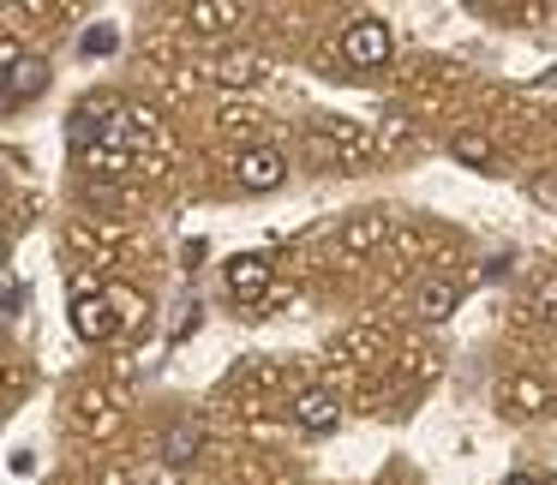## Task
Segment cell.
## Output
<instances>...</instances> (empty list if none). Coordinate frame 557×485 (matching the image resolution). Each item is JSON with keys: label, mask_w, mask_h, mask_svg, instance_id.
Masks as SVG:
<instances>
[{"label": "cell", "mask_w": 557, "mask_h": 485, "mask_svg": "<svg viewBox=\"0 0 557 485\" xmlns=\"http://www.w3.org/2000/svg\"><path fill=\"white\" fill-rule=\"evenodd\" d=\"M336 420H342V408L330 389H300L294 396V425L300 432H336Z\"/></svg>", "instance_id": "cell-7"}, {"label": "cell", "mask_w": 557, "mask_h": 485, "mask_svg": "<svg viewBox=\"0 0 557 485\" xmlns=\"http://www.w3.org/2000/svg\"><path fill=\"white\" fill-rule=\"evenodd\" d=\"M504 485H540V480H528V473H509V480Z\"/></svg>", "instance_id": "cell-15"}, {"label": "cell", "mask_w": 557, "mask_h": 485, "mask_svg": "<svg viewBox=\"0 0 557 485\" xmlns=\"http://www.w3.org/2000/svg\"><path fill=\"white\" fill-rule=\"evenodd\" d=\"M456 306H461V282H449V276H425L420 294H413V312H420L425 324H444Z\"/></svg>", "instance_id": "cell-6"}, {"label": "cell", "mask_w": 557, "mask_h": 485, "mask_svg": "<svg viewBox=\"0 0 557 485\" xmlns=\"http://www.w3.org/2000/svg\"><path fill=\"white\" fill-rule=\"evenodd\" d=\"M109 306H114V318H121L126 329H145V300H138V294H121V288H114Z\"/></svg>", "instance_id": "cell-12"}, {"label": "cell", "mask_w": 557, "mask_h": 485, "mask_svg": "<svg viewBox=\"0 0 557 485\" xmlns=\"http://www.w3.org/2000/svg\"><path fill=\"white\" fill-rule=\"evenodd\" d=\"M540 312L557 324V282H545V288H540Z\"/></svg>", "instance_id": "cell-14"}, {"label": "cell", "mask_w": 557, "mask_h": 485, "mask_svg": "<svg viewBox=\"0 0 557 485\" xmlns=\"http://www.w3.org/2000/svg\"><path fill=\"white\" fill-rule=\"evenodd\" d=\"M186 18H193L198 30H228L234 18H240V7H228V0H193V7H186Z\"/></svg>", "instance_id": "cell-9"}, {"label": "cell", "mask_w": 557, "mask_h": 485, "mask_svg": "<svg viewBox=\"0 0 557 485\" xmlns=\"http://www.w3.org/2000/svg\"><path fill=\"white\" fill-rule=\"evenodd\" d=\"M545 485H557V480H545Z\"/></svg>", "instance_id": "cell-16"}, {"label": "cell", "mask_w": 557, "mask_h": 485, "mask_svg": "<svg viewBox=\"0 0 557 485\" xmlns=\"http://www.w3.org/2000/svg\"><path fill=\"white\" fill-rule=\"evenodd\" d=\"M222 276H228L234 300H258V294L270 288V258L264 252H234L228 264H222Z\"/></svg>", "instance_id": "cell-5"}, {"label": "cell", "mask_w": 557, "mask_h": 485, "mask_svg": "<svg viewBox=\"0 0 557 485\" xmlns=\"http://www.w3.org/2000/svg\"><path fill=\"white\" fill-rule=\"evenodd\" d=\"M49 61H42V54H18L13 66H7V85H0V109L7 114H18L25 109V102H37L42 90H49Z\"/></svg>", "instance_id": "cell-3"}, {"label": "cell", "mask_w": 557, "mask_h": 485, "mask_svg": "<svg viewBox=\"0 0 557 485\" xmlns=\"http://www.w3.org/2000/svg\"><path fill=\"white\" fill-rule=\"evenodd\" d=\"M449 157L468 162V169H492V138L485 133H456L449 138Z\"/></svg>", "instance_id": "cell-10"}, {"label": "cell", "mask_w": 557, "mask_h": 485, "mask_svg": "<svg viewBox=\"0 0 557 485\" xmlns=\"http://www.w3.org/2000/svg\"><path fill=\"white\" fill-rule=\"evenodd\" d=\"M198 449H205V432H198L193 420H181L169 437H162V461H169V468H186V461H193Z\"/></svg>", "instance_id": "cell-8"}, {"label": "cell", "mask_w": 557, "mask_h": 485, "mask_svg": "<svg viewBox=\"0 0 557 485\" xmlns=\"http://www.w3.org/2000/svg\"><path fill=\"white\" fill-rule=\"evenodd\" d=\"M389 25L377 13H360L342 25V61L354 66V73H377V66H389Z\"/></svg>", "instance_id": "cell-1"}, {"label": "cell", "mask_w": 557, "mask_h": 485, "mask_svg": "<svg viewBox=\"0 0 557 485\" xmlns=\"http://www.w3.org/2000/svg\"><path fill=\"white\" fill-rule=\"evenodd\" d=\"M25 306H30V288L18 276H7V318H25Z\"/></svg>", "instance_id": "cell-13"}, {"label": "cell", "mask_w": 557, "mask_h": 485, "mask_svg": "<svg viewBox=\"0 0 557 485\" xmlns=\"http://www.w3.org/2000/svg\"><path fill=\"white\" fill-rule=\"evenodd\" d=\"M78 49H85L90 61H102V54H114V49H121V30H114V25H90Z\"/></svg>", "instance_id": "cell-11"}, {"label": "cell", "mask_w": 557, "mask_h": 485, "mask_svg": "<svg viewBox=\"0 0 557 485\" xmlns=\"http://www.w3.org/2000/svg\"><path fill=\"white\" fill-rule=\"evenodd\" d=\"M282 181H288V157L276 145H252L234 157V186L240 192H276Z\"/></svg>", "instance_id": "cell-2"}, {"label": "cell", "mask_w": 557, "mask_h": 485, "mask_svg": "<svg viewBox=\"0 0 557 485\" xmlns=\"http://www.w3.org/2000/svg\"><path fill=\"white\" fill-rule=\"evenodd\" d=\"M66 324H73L78 341H109L121 318H114L109 294H78V288H73V300H66Z\"/></svg>", "instance_id": "cell-4"}]
</instances>
